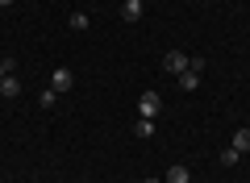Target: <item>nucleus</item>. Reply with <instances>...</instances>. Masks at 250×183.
<instances>
[{
    "mask_svg": "<svg viewBox=\"0 0 250 183\" xmlns=\"http://www.w3.org/2000/svg\"><path fill=\"white\" fill-rule=\"evenodd\" d=\"M142 13H146L142 0H125V4H121V17L129 21V25H134V21H142Z\"/></svg>",
    "mask_w": 250,
    "mask_h": 183,
    "instance_id": "4",
    "label": "nucleus"
},
{
    "mask_svg": "<svg viewBox=\"0 0 250 183\" xmlns=\"http://www.w3.org/2000/svg\"><path fill=\"white\" fill-rule=\"evenodd\" d=\"M54 100H59V92H54V87H46V92H38V104H42V108H54Z\"/></svg>",
    "mask_w": 250,
    "mask_h": 183,
    "instance_id": "10",
    "label": "nucleus"
},
{
    "mask_svg": "<svg viewBox=\"0 0 250 183\" xmlns=\"http://www.w3.org/2000/svg\"><path fill=\"white\" fill-rule=\"evenodd\" d=\"M163 183H192V175H188V166H167V175H163Z\"/></svg>",
    "mask_w": 250,
    "mask_h": 183,
    "instance_id": "5",
    "label": "nucleus"
},
{
    "mask_svg": "<svg viewBox=\"0 0 250 183\" xmlns=\"http://www.w3.org/2000/svg\"><path fill=\"white\" fill-rule=\"evenodd\" d=\"M221 163H225V166H233V163H242V154H238V150L229 146V150H225V154H221Z\"/></svg>",
    "mask_w": 250,
    "mask_h": 183,
    "instance_id": "12",
    "label": "nucleus"
},
{
    "mask_svg": "<svg viewBox=\"0 0 250 183\" xmlns=\"http://www.w3.org/2000/svg\"><path fill=\"white\" fill-rule=\"evenodd\" d=\"M50 87H54V92H71V87H75V71L71 67H54Z\"/></svg>",
    "mask_w": 250,
    "mask_h": 183,
    "instance_id": "2",
    "label": "nucleus"
},
{
    "mask_svg": "<svg viewBox=\"0 0 250 183\" xmlns=\"http://www.w3.org/2000/svg\"><path fill=\"white\" fill-rule=\"evenodd\" d=\"M146 183H159V179H146Z\"/></svg>",
    "mask_w": 250,
    "mask_h": 183,
    "instance_id": "15",
    "label": "nucleus"
},
{
    "mask_svg": "<svg viewBox=\"0 0 250 183\" xmlns=\"http://www.w3.org/2000/svg\"><path fill=\"white\" fill-rule=\"evenodd\" d=\"M17 92H21V79L17 75H4V79H0V96H17Z\"/></svg>",
    "mask_w": 250,
    "mask_h": 183,
    "instance_id": "6",
    "label": "nucleus"
},
{
    "mask_svg": "<svg viewBox=\"0 0 250 183\" xmlns=\"http://www.w3.org/2000/svg\"><path fill=\"white\" fill-rule=\"evenodd\" d=\"M179 87H184V92H196V87H200V75H196V71H184V75H179Z\"/></svg>",
    "mask_w": 250,
    "mask_h": 183,
    "instance_id": "8",
    "label": "nucleus"
},
{
    "mask_svg": "<svg viewBox=\"0 0 250 183\" xmlns=\"http://www.w3.org/2000/svg\"><path fill=\"white\" fill-rule=\"evenodd\" d=\"M134 133H138V138H150V133H154V121H150V117H138V121H134Z\"/></svg>",
    "mask_w": 250,
    "mask_h": 183,
    "instance_id": "9",
    "label": "nucleus"
},
{
    "mask_svg": "<svg viewBox=\"0 0 250 183\" xmlns=\"http://www.w3.org/2000/svg\"><path fill=\"white\" fill-rule=\"evenodd\" d=\"M233 150H238V154H250V129H238V133H233Z\"/></svg>",
    "mask_w": 250,
    "mask_h": 183,
    "instance_id": "7",
    "label": "nucleus"
},
{
    "mask_svg": "<svg viewBox=\"0 0 250 183\" xmlns=\"http://www.w3.org/2000/svg\"><path fill=\"white\" fill-rule=\"evenodd\" d=\"M159 113H163V96L159 92H142V96H138V117H150L154 121Z\"/></svg>",
    "mask_w": 250,
    "mask_h": 183,
    "instance_id": "1",
    "label": "nucleus"
},
{
    "mask_svg": "<svg viewBox=\"0 0 250 183\" xmlns=\"http://www.w3.org/2000/svg\"><path fill=\"white\" fill-rule=\"evenodd\" d=\"M67 25H71V29H80V34H83V29H88L92 21H88V13H71V21H67Z\"/></svg>",
    "mask_w": 250,
    "mask_h": 183,
    "instance_id": "11",
    "label": "nucleus"
},
{
    "mask_svg": "<svg viewBox=\"0 0 250 183\" xmlns=\"http://www.w3.org/2000/svg\"><path fill=\"white\" fill-rule=\"evenodd\" d=\"M9 4H13V0H0V9H9Z\"/></svg>",
    "mask_w": 250,
    "mask_h": 183,
    "instance_id": "14",
    "label": "nucleus"
},
{
    "mask_svg": "<svg viewBox=\"0 0 250 183\" xmlns=\"http://www.w3.org/2000/svg\"><path fill=\"white\" fill-rule=\"evenodd\" d=\"M163 71L184 75V71H188V54H184V50H167V54H163Z\"/></svg>",
    "mask_w": 250,
    "mask_h": 183,
    "instance_id": "3",
    "label": "nucleus"
},
{
    "mask_svg": "<svg viewBox=\"0 0 250 183\" xmlns=\"http://www.w3.org/2000/svg\"><path fill=\"white\" fill-rule=\"evenodd\" d=\"M4 75H13V59H0V79Z\"/></svg>",
    "mask_w": 250,
    "mask_h": 183,
    "instance_id": "13",
    "label": "nucleus"
}]
</instances>
